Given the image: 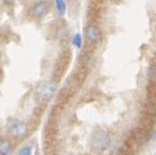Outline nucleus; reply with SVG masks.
<instances>
[{
	"label": "nucleus",
	"mask_w": 156,
	"mask_h": 155,
	"mask_svg": "<svg viewBox=\"0 0 156 155\" xmlns=\"http://www.w3.org/2000/svg\"><path fill=\"white\" fill-rule=\"evenodd\" d=\"M85 36L89 41L97 43L101 40L102 32L99 30V27H97V26H88V27H85Z\"/></svg>",
	"instance_id": "obj_5"
},
{
	"label": "nucleus",
	"mask_w": 156,
	"mask_h": 155,
	"mask_svg": "<svg viewBox=\"0 0 156 155\" xmlns=\"http://www.w3.org/2000/svg\"><path fill=\"white\" fill-rule=\"evenodd\" d=\"M150 75H151V78H154V79L156 80V65H152L151 67H150Z\"/></svg>",
	"instance_id": "obj_10"
},
{
	"label": "nucleus",
	"mask_w": 156,
	"mask_h": 155,
	"mask_svg": "<svg viewBox=\"0 0 156 155\" xmlns=\"http://www.w3.org/2000/svg\"><path fill=\"white\" fill-rule=\"evenodd\" d=\"M9 132L14 137L22 138L27 135V125H26V123H23V121H21V120H14L9 124Z\"/></svg>",
	"instance_id": "obj_4"
},
{
	"label": "nucleus",
	"mask_w": 156,
	"mask_h": 155,
	"mask_svg": "<svg viewBox=\"0 0 156 155\" xmlns=\"http://www.w3.org/2000/svg\"><path fill=\"white\" fill-rule=\"evenodd\" d=\"M17 155H32V147L30 145H26L18 151Z\"/></svg>",
	"instance_id": "obj_8"
},
{
	"label": "nucleus",
	"mask_w": 156,
	"mask_h": 155,
	"mask_svg": "<svg viewBox=\"0 0 156 155\" xmlns=\"http://www.w3.org/2000/svg\"><path fill=\"white\" fill-rule=\"evenodd\" d=\"M74 45L76 48H81V35L80 34H76L74 36Z\"/></svg>",
	"instance_id": "obj_9"
},
{
	"label": "nucleus",
	"mask_w": 156,
	"mask_h": 155,
	"mask_svg": "<svg viewBox=\"0 0 156 155\" xmlns=\"http://www.w3.org/2000/svg\"><path fill=\"white\" fill-rule=\"evenodd\" d=\"M55 91H57V85L53 81H44L37 88V96L43 101H48L55 95Z\"/></svg>",
	"instance_id": "obj_2"
},
{
	"label": "nucleus",
	"mask_w": 156,
	"mask_h": 155,
	"mask_svg": "<svg viewBox=\"0 0 156 155\" xmlns=\"http://www.w3.org/2000/svg\"><path fill=\"white\" fill-rule=\"evenodd\" d=\"M13 150V145L9 140H0V155H9Z\"/></svg>",
	"instance_id": "obj_6"
},
{
	"label": "nucleus",
	"mask_w": 156,
	"mask_h": 155,
	"mask_svg": "<svg viewBox=\"0 0 156 155\" xmlns=\"http://www.w3.org/2000/svg\"><path fill=\"white\" fill-rule=\"evenodd\" d=\"M55 8H57L59 14H65V12H66V3H65V0H55Z\"/></svg>",
	"instance_id": "obj_7"
},
{
	"label": "nucleus",
	"mask_w": 156,
	"mask_h": 155,
	"mask_svg": "<svg viewBox=\"0 0 156 155\" xmlns=\"http://www.w3.org/2000/svg\"><path fill=\"white\" fill-rule=\"evenodd\" d=\"M51 10V3L48 0H40V2L35 3L31 8V14L32 17L36 20H41L43 17H45L48 12Z\"/></svg>",
	"instance_id": "obj_3"
},
{
	"label": "nucleus",
	"mask_w": 156,
	"mask_h": 155,
	"mask_svg": "<svg viewBox=\"0 0 156 155\" xmlns=\"http://www.w3.org/2000/svg\"><path fill=\"white\" fill-rule=\"evenodd\" d=\"M90 145L92 149L98 153H102L105 150H107L110 146V136L107 132L105 131H97L94 132V135L90 138Z\"/></svg>",
	"instance_id": "obj_1"
}]
</instances>
